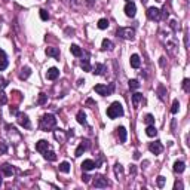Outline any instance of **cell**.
I'll return each mask as SVG.
<instances>
[{"instance_id": "6da1fadb", "label": "cell", "mask_w": 190, "mask_h": 190, "mask_svg": "<svg viewBox=\"0 0 190 190\" xmlns=\"http://www.w3.org/2000/svg\"><path fill=\"white\" fill-rule=\"evenodd\" d=\"M56 125V119L54 114H45L43 118L40 119V129L42 131H50L54 129Z\"/></svg>"}, {"instance_id": "7a4b0ae2", "label": "cell", "mask_w": 190, "mask_h": 190, "mask_svg": "<svg viewBox=\"0 0 190 190\" xmlns=\"http://www.w3.org/2000/svg\"><path fill=\"white\" fill-rule=\"evenodd\" d=\"M107 116L110 119H116L119 116H123V107L119 101H114L112 106L107 108Z\"/></svg>"}, {"instance_id": "3957f363", "label": "cell", "mask_w": 190, "mask_h": 190, "mask_svg": "<svg viewBox=\"0 0 190 190\" xmlns=\"http://www.w3.org/2000/svg\"><path fill=\"white\" fill-rule=\"evenodd\" d=\"M94 91L97 92L98 95H103V97H108L114 92V83H110L108 86L106 85H95L94 86Z\"/></svg>"}, {"instance_id": "277c9868", "label": "cell", "mask_w": 190, "mask_h": 190, "mask_svg": "<svg viewBox=\"0 0 190 190\" xmlns=\"http://www.w3.org/2000/svg\"><path fill=\"white\" fill-rule=\"evenodd\" d=\"M116 34L118 36H120L122 39H126V40H132L135 36V31L132 30V28H118V31H116Z\"/></svg>"}, {"instance_id": "5b68a950", "label": "cell", "mask_w": 190, "mask_h": 190, "mask_svg": "<svg viewBox=\"0 0 190 190\" xmlns=\"http://www.w3.org/2000/svg\"><path fill=\"white\" fill-rule=\"evenodd\" d=\"M89 145H91V144H89V140H83L82 143H80V144H79L77 149H76V151H74V156H76V157H80V156H82V155L85 153V151L89 149Z\"/></svg>"}, {"instance_id": "8992f818", "label": "cell", "mask_w": 190, "mask_h": 190, "mask_svg": "<svg viewBox=\"0 0 190 190\" xmlns=\"http://www.w3.org/2000/svg\"><path fill=\"white\" fill-rule=\"evenodd\" d=\"M92 184H94V187H97V189H104V187H107V186H108V181H107L106 177L98 175V177H95V178H94Z\"/></svg>"}, {"instance_id": "52a82bcc", "label": "cell", "mask_w": 190, "mask_h": 190, "mask_svg": "<svg viewBox=\"0 0 190 190\" xmlns=\"http://www.w3.org/2000/svg\"><path fill=\"white\" fill-rule=\"evenodd\" d=\"M147 18L151 21H159L161 19V11L157 8H149L147 9Z\"/></svg>"}, {"instance_id": "ba28073f", "label": "cell", "mask_w": 190, "mask_h": 190, "mask_svg": "<svg viewBox=\"0 0 190 190\" xmlns=\"http://www.w3.org/2000/svg\"><path fill=\"white\" fill-rule=\"evenodd\" d=\"M135 12H137V6H135L134 2H126V5H125V13H126V17L134 18Z\"/></svg>"}, {"instance_id": "9c48e42d", "label": "cell", "mask_w": 190, "mask_h": 190, "mask_svg": "<svg viewBox=\"0 0 190 190\" xmlns=\"http://www.w3.org/2000/svg\"><path fill=\"white\" fill-rule=\"evenodd\" d=\"M49 149H50V144L46 140H40L36 143V150L39 151V153H45V151L49 150Z\"/></svg>"}, {"instance_id": "30bf717a", "label": "cell", "mask_w": 190, "mask_h": 190, "mask_svg": "<svg viewBox=\"0 0 190 190\" xmlns=\"http://www.w3.org/2000/svg\"><path fill=\"white\" fill-rule=\"evenodd\" d=\"M149 150H150L153 155H161L163 150V147L159 141H156V143H150V144H149Z\"/></svg>"}, {"instance_id": "8fae6325", "label": "cell", "mask_w": 190, "mask_h": 190, "mask_svg": "<svg viewBox=\"0 0 190 190\" xmlns=\"http://www.w3.org/2000/svg\"><path fill=\"white\" fill-rule=\"evenodd\" d=\"M18 123H19L21 126H24V128H27V129L31 126L28 116H27V114H23V113H19V114H18Z\"/></svg>"}, {"instance_id": "7c38bea8", "label": "cell", "mask_w": 190, "mask_h": 190, "mask_svg": "<svg viewBox=\"0 0 190 190\" xmlns=\"http://www.w3.org/2000/svg\"><path fill=\"white\" fill-rule=\"evenodd\" d=\"M80 166H82V169H83V171H92V169H95L98 165H97L94 161L86 159V161H83V162H82V165H80Z\"/></svg>"}, {"instance_id": "4fadbf2b", "label": "cell", "mask_w": 190, "mask_h": 190, "mask_svg": "<svg viewBox=\"0 0 190 190\" xmlns=\"http://www.w3.org/2000/svg\"><path fill=\"white\" fill-rule=\"evenodd\" d=\"M0 169H2V172L5 174L6 177H12V175H13V172H15L13 166H12V165H9V163H3V165L0 166Z\"/></svg>"}, {"instance_id": "5bb4252c", "label": "cell", "mask_w": 190, "mask_h": 190, "mask_svg": "<svg viewBox=\"0 0 190 190\" xmlns=\"http://www.w3.org/2000/svg\"><path fill=\"white\" fill-rule=\"evenodd\" d=\"M8 67V56H6V52L3 49H0V71L5 70Z\"/></svg>"}, {"instance_id": "9a60e30c", "label": "cell", "mask_w": 190, "mask_h": 190, "mask_svg": "<svg viewBox=\"0 0 190 190\" xmlns=\"http://www.w3.org/2000/svg\"><path fill=\"white\" fill-rule=\"evenodd\" d=\"M58 76H60V70H58V68H55V67L49 68V70H48V73H46V77L49 79V80H55Z\"/></svg>"}, {"instance_id": "2e32d148", "label": "cell", "mask_w": 190, "mask_h": 190, "mask_svg": "<svg viewBox=\"0 0 190 190\" xmlns=\"http://www.w3.org/2000/svg\"><path fill=\"white\" fill-rule=\"evenodd\" d=\"M184 169H186V165H184V162H183V161H177V162L174 163V172L181 174Z\"/></svg>"}, {"instance_id": "e0dca14e", "label": "cell", "mask_w": 190, "mask_h": 190, "mask_svg": "<svg viewBox=\"0 0 190 190\" xmlns=\"http://www.w3.org/2000/svg\"><path fill=\"white\" fill-rule=\"evenodd\" d=\"M46 55L54 56V58H60V49L58 48H46Z\"/></svg>"}, {"instance_id": "ac0fdd59", "label": "cell", "mask_w": 190, "mask_h": 190, "mask_svg": "<svg viewBox=\"0 0 190 190\" xmlns=\"http://www.w3.org/2000/svg\"><path fill=\"white\" fill-rule=\"evenodd\" d=\"M116 131H118L119 141H120V143H125V141H126V129L123 128V126H119Z\"/></svg>"}, {"instance_id": "d6986e66", "label": "cell", "mask_w": 190, "mask_h": 190, "mask_svg": "<svg viewBox=\"0 0 190 190\" xmlns=\"http://www.w3.org/2000/svg\"><path fill=\"white\" fill-rule=\"evenodd\" d=\"M104 71H106V66L104 64H95L94 67V74H97V76H103L104 74Z\"/></svg>"}, {"instance_id": "ffe728a7", "label": "cell", "mask_w": 190, "mask_h": 190, "mask_svg": "<svg viewBox=\"0 0 190 190\" xmlns=\"http://www.w3.org/2000/svg\"><path fill=\"white\" fill-rule=\"evenodd\" d=\"M141 66V61H140V56L134 54V55H131V67L134 68H138Z\"/></svg>"}, {"instance_id": "44dd1931", "label": "cell", "mask_w": 190, "mask_h": 190, "mask_svg": "<svg viewBox=\"0 0 190 190\" xmlns=\"http://www.w3.org/2000/svg\"><path fill=\"white\" fill-rule=\"evenodd\" d=\"M145 134H147V137H156V135H157V129L155 128V125H147V128H145Z\"/></svg>"}, {"instance_id": "7402d4cb", "label": "cell", "mask_w": 190, "mask_h": 190, "mask_svg": "<svg viewBox=\"0 0 190 190\" xmlns=\"http://www.w3.org/2000/svg\"><path fill=\"white\" fill-rule=\"evenodd\" d=\"M31 74V70H30V67H23L21 68V73H19V79H23V80H25V79H28V76Z\"/></svg>"}, {"instance_id": "603a6c76", "label": "cell", "mask_w": 190, "mask_h": 190, "mask_svg": "<svg viewBox=\"0 0 190 190\" xmlns=\"http://www.w3.org/2000/svg\"><path fill=\"white\" fill-rule=\"evenodd\" d=\"M80 67L83 68V71H91V64H89V60H88V56H85L82 62H80Z\"/></svg>"}, {"instance_id": "cb8c5ba5", "label": "cell", "mask_w": 190, "mask_h": 190, "mask_svg": "<svg viewBox=\"0 0 190 190\" xmlns=\"http://www.w3.org/2000/svg\"><path fill=\"white\" fill-rule=\"evenodd\" d=\"M43 157H45L46 161H49V162H54V161H56V155L54 153V151H48V150H46L45 153H43Z\"/></svg>"}, {"instance_id": "d4e9b609", "label": "cell", "mask_w": 190, "mask_h": 190, "mask_svg": "<svg viewBox=\"0 0 190 190\" xmlns=\"http://www.w3.org/2000/svg\"><path fill=\"white\" fill-rule=\"evenodd\" d=\"M103 49L104 50H112L113 49V42L108 39H104L103 40Z\"/></svg>"}, {"instance_id": "484cf974", "label": "cell", "mask_w": 190, "mask_h": 190, "mask_svg": "<svg viewBox=\"0 0 190 190\" xmlns=\"http://www.w3.org/2000/svg\"><path fill=\"white\" fill-rule=\"evenodd\" d=\"M77 122L80 123V125H86V114L83 113V110H80V112L77 113Z\"/></svg>"}, {"instance_id": "4316f807", "label": "cell", "mask_w": 190, "mask_h": 190, "mask_svg": "<svg viewBox=\"0 0 190 190\" xmlns=\"http://www.w3.org/2000/svg\"><path fill=\"white\" fill-rule=\"evenodd\" d=\"M70 50H71V54L74 56H80V55H82V49H80L77 45H71V46H70Z\"/></svg>"}, {"instance_id": "83f0119b", "label": "cell", "mask_w": 190, "mask_h": 190, "mask_svg": "<svg viewBox=\"0 0 190 190\" xmlns=\"http://www.w3.org/2000/svg\"><path fill=\"white\" fill-rule=\"evenodd\" d=\"M58 168H60V171H61V172H66V174L70 172V163H68V162H61Z\"/></svg>"}, {"instance_id": "f1b7e54d", "label": "cell", "mask_w": 190, "mask_h": 190, "mask_svg": "<svg viewBox=\"0 0 190 190\" xmlns=\"http://www.w3.org/2000/svg\"><path fill=\"white\" fill-rule=\"evenodd\" d=\"M107 27H108V19L101 18L100 21H98V28H100V30H106Z\"/></svg>"}, {"instance_id": "f546056e", "label": "cell", "mask_w": 190, "mask_h": 190, "mask_svg": "<svg viewBox=\"0 0 190 190\" xmlns=\"http://www.w3.org/2000/svg\"><path fill=\"white\" fill-rule=\"evenodd\" d=\"M141 100H143V94H138V92H137V94L132 95V104H134L135 107L138 106V103H140Z\"/></svg>"}, {"instance_id": "4dcf8cb0", "label": "cell", "mask_w": 190, "mask_h": 190, "mask_svg": "<svg viewBox=\"0 0 190 190\" xmlns=\"http://www.w3.org/2000/svg\"><path fill=\"white\" fill-rule=\"evenodd\" d=\"M114 174H116V177H118V180H119V178H122V175H123V169H122V166H120L119 163H116V165H114Z\"/></svg>"}, {"instance_id": "1f68e13d", "label": "cell", "mask_w": 190, "mask_h": 190, "mask_svg": "<svg viewBox=\"0 0 190 190\" xmlns=\"http://www.w3.org/2000/svg\"><path fill=\"white\" fill-rule=\"evenodd\" d=\"M138 88H140V82L138 80H135V79L129 80V89H138Z\"/></svg>"}, {"instance_id": "d6a6232c", "label": "cell", "mask_w": 190, "mask_h": 190, "mask_svg": "<svg viewBox=\"0 0 190 190\" xmlns=\"http://www.w3.org/2000/svg\"><path fill=\"white\" fill-rule=\"evenodd\" d=\"M178 107H180V103H178V100H174V103H172V107H171V113H172V114H175V113L178 112Z\"/></svg>"}, {"instance_id": "836d02e7", "label": "cell", "mask_w": 190, "mask_h": 190, "mask_svg": "<svg viewBox=\"0 0 190 190\" xmlns=\"http://www.w3.org/2000/svg\"><path fill=\"white\" fill-rule=\"evenodd\" d=\"M6 103H8V97H6L5 92L0 91V106H5Z\"/></svg>"}, {"instance_id": "e575fe53", "label": "cell", "mask_w": 190, "mask_h": 190, "mask_svg": "<svg viewBox=\"0 0 190 190\" xmlns=\"http://www.w3.org/2000/svg\"><path fill=\"white\" fill-rule=\"evenodd\" d=\"M144 122L147 123V125H155V118H153L151 114H147L144 118Z\"/></svg>"}, {"instance_id": "d590c367", "label": "cell", "mask_w": 190, "mask_h": 190, "mask_svg": "<svg viewBox=\"0 0 190 190\" xmlns=\"http://www.w3.org/2000/svg\"><path fill=\"white\" fill-rule=\"evenodd\" d=\"M55 138H56L58 141H62V140H64V131L58 129V131L55 132Z\"/></svg>"}, {"instance_id": "8d00e7d4", "label": "cell", "mask_w": 190, "mask_h": 190, "mask_svg": "<svg viewBox=\"0 0 190 190\" xmlns=\"http://www.w3.org/2000/svg\"><path fill=\"white\" fill-rule=\"evenodd\" d=\"M46 101H48V95L40 94V95H39V100H37V103H39V104H45Z\"/></svg>"}, {"instance_id": "74e56055", "label": "cell", "mask_w": 190, "mask_h": 190, "mask_svg": "<svg viewBox=\"0 0 190 190\" xmlns=\"http://www.w3.org/2000/svg\"><path fill=\"white\" fill-rule=\"evenodd\" d=\"M40 18H42L43 21H48V19H49V13H48L45 9H42V11H40Z\"/></svg>"}, {"instance_id": "f35d334b", "label": "cell", "mask_w": 190, "mask_h": 190, "mask_svg": "<svg viewBox=\"0 0 190 190\" xmlns=\"http://www.w3.org/2000/svg\"><path fill=\"white\" fill-rule=\"evenodd\" d=\"M159 98H161V100H165V94H166V92H165V89H163V86L162 85H161V86H159Z\"/></svg>"}, {"instance_id": "ab89813d", "label": "cell", "mask_w": 190, "mask_h": 190, "mask_svg": "<svg viewBox=\"0 0 190 190\" xmlns=\"http://www.w3.org/2000/svg\"><path fill=\"white\" fill-rule=\"evenodd\" d=\"M156 181H157V186H159V187H163V186H165V177H162V175H159Z\"/></svg>"}, {"instance_id": "60d3db41", "label": "cell", "mask_w": 190, "mask_h": 190, "mask_svg": "<svg viewBox=\"0 0 190 190\" xmlns=\"http://www.w3.org/2000/svg\"><path fill=\"white\" fill-rule=\"evenodd\" d=\"M183 88H184L186 92H189V79H184L183 80Z\"/></svg>"}, {"instance_id": "b9f144b4", "label": "cell", "mask_w": 190, "mask_h": 190, "mask_svg": "<svg viewBox=\"0 0 190 190\" xmlns=\"http://www.w3.org/2000/svg\"><path fill=\"white\" fill-rule=\"evenodd\" d=\"M82 180H83V183H89L91 177H89V175H86V174H83V175H82Z\"/></svg>"}, {"instance_id": "7bdbcfd3", "label": "cell", "mask_w": 190, "mask_h": 190, "mask_svg": "<svg viewBox=\"0 0 190 190\" xmlns=\"http://www.w3.org/2000/svg\"><path fill=\"white\" fill-rule=\"evenodd\" d=\"M6 85H8V82H6L3 77H0V88H5Z\"/></svg>"}, {"instance_id": "ee69618b", "label": "cell", "mask_w": 190, "mask_h": 190, "mask_svg": "<svg viewBox=\"0 0 190 190\" xmlns=\"http://www.w3.org/2000/svg\"><path fill=\"white\" fill-rule=\"evenodd\" d=\"M6 151V144L5 143H0V153H5Z\"/></svg>"}, {"instance_id": "f6af8a7d", "label": "cell", "mask_w": 190, "mask_h": 190, "mask_svg": "<svg viewBox=\"0 0 190 190\" xmlns=\"http://www.w3.org/2000/svg\"><path fill=\"white\" fill-rule=\"evenodd\" d=\"M11 114H18V110H17V107H11Z\"/></svg>"}, {"instance_id": "bcb514c9", "label": "cell", "mask_w": 190, "mask_h": 190, "mask_svg": "<svg viewBox=\"0 0 190 190\" xmlns=\"http://www.w3.org/2000/svg\"><path fill=\"white\" fill-rule=\"evenodd\" d=\"M129 171H131V174H135V171H137V169H135L134 165H131V168H129Z\"/></svg>"}, {"instance_id": "7dc6e473", "label": "cell", "mask_w": 190, "mask_h": 190, "mask_svg": "<svg viewBox=\"0 0 190 190\" xmlns=\"http://www.w3.org/2000/svg\"><path fill=\"white\" fill-rule=\"evenodd\" d=\"M175 189H183V184L181 183H175Z\"/></svg>"}, {"instance_id": "c3c4849f", "label": "cell", "mask_w": 190, "mask_h": 190, "mask_svg": "<svg viewBox=\"0 0 190 190\" xmlns=\"http://www.w3.org/2000/svg\"><path fill=\"white\" fill-rule=\"evenodd\" d=\"M134 159H140V153H138V151H135L134 153Z\"/></svg>"}, {"instance_id": "681fc988", "label": "cell", "mask_w": 190, "mask_h": 190, "mask_svg": "<svg viewBox=\"0 0 190 190\" xmlns=\"http://www.w3.org/2000/svg\"><path fill=\"white\" fill-rule=\"evenodd\" d=\"M161 66H162V67L165 66V58H161Z\"/></svg>"}, {"instance_id": "f907efd6", "label": "cell", "mask_w": 190, "mask_h": 190, "mask_svg": "<svg viewBox=\"0 0 190 190\" xmlns=\"http://www.w3.org/2000/svg\"><path fill=\"white\" fill-rule=\"evenodd\" d=\"M86 5H88V6H92V0H86Z\"/></svg>"}, {"instance_id": "816d5d0a", "label": "cell", "mask_w": 190, "mask_h": 190, "mask_svg": "<svg viewBox=\"0 0 190 190\" xmlns=\"http://www.w3.org/2000/svg\"><path fill=\"white\" fill-rule=\"evenodd\" d=\"M2 183H3V180H2V175H0V186H2Z\"/></svg>"}, {"instance_id": "f5cc1de1", "label": "cell", "mask_w": 190, "mask_h": 190, "mask_svg": "<svg viewBox=\"0 0 190 190\" xmlns=\"http://www.w3.org/2000/svg\"><path fill=\"white\" fill-rule=\"evenodd\" d=\"M141 2H147V0H141Z\"/></svg>"}, {"instance_id": "db71d44e", "label": "cell", "mask_w": 190, "mask_h": 190, "mask_svg": "<svg viewBox=\"0 0 190 190\" xmlns=\"http://www.w3.org/2000/svg\"><path fill=\"white\" fill-rule=\"evenodd\" d=\"M126 2H131V0H126Z\"/></svg>"}]
</instances>
